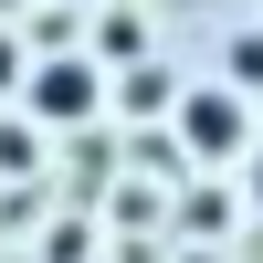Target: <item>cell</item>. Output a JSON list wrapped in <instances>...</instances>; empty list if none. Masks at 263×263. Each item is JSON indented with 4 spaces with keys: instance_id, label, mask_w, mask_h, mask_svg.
<instances>
[{
    "instance_id": "cell-2",
    "label": "cell",
    "mask_w": 263,
    "mask_h": 263,
    "mask_svg": "<svg viewBox=\"0 0 263 263\" xmlns=\"http://www.w3.org/2000/svg\"><path fill=\"white\" fill-rule=\"evenodd\" d=\"M179 147L190 158H242V95L232 84H190L179 95Z\"/></svg>"
},
{
    "instance_id": "cell-3",
    "label": "cell",
    "mask_w": 263,
    "mask_h": 263,
    "mask_svg": "<svg viewBox=\"0 0 263 263\" xmlns=\"http://www.w3.org/2000/svg\"><path fill=\"white\" fill-rule=\"evenodd\" d=\"M253 84H263V32L232 42V95H253Z\"/></svg>"
},
{
    "instance_id": "cell-6",
    "label": "cell",
    "mask_w": 263,
    "mask_h": 263,
    "mask_svg": "<svg viewBox=\"0 0 263 263\" xmlns=\"http://www.w3.org/2000/svg\"><path fill=\"white\" fill-rule=\"evenodd\" d=\"M253 211H263V158H253Z\"/></svg>"
},
{
    "instance_id": "cell-5",
    "label": "cell",
    "mask_w": 263,
    "mask_h": 263,
    "mask_svg": "<svg viewBox=\"0 0 263 263\" xmlns=\"http://www.w3.org/2000/svg\"><path fill=\"white\" fill-rule=\"evenodd\" d=\"M11 74H21V53H11V42H0V84H11Z\"/></svg>"
},
{
    "instance_id": "cell-1",
    "label": "cell",
    "mask_w": 263,
    "mask_h": 263,
    "mask_svg": "<svg viewBox=\"0 0 263 263\" xmlns=\"http://www.w3.org/2000/svg\"><path fill=\"white\" fill-rule=\"evenodd\" d=\"M21 105H32V126H84V116L105 105V74L74 63V53H42L32 74H21Z\"/></svg>"
},
{
    "instance_id": "cell-4",
    "label": "cell",
    "mask_w": 263,
    "mask_h": 263,
    "mask_svg": "<svg viewBox=\"0 0 263 263\" xmlns=\"http://www.w3.org/2000/svg\"><path fill=\"white\" fill-rule=\"evenodd\" d=\"M42 158V137H32V126H0V168H32Z\"/></svg>"
}]
</instances>
